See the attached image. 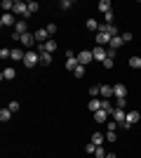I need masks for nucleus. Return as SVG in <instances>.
<instances>
[{
	"label": "nucleus",
	"mask_w": 141,
	"mask_h": 158,
	"mask_svg": "<svg viewBox=\"0 0 141 158\" xmlns=\"http://www.w3.org/2000/svg\"><path fill=\"white\" fill-rule=\"evenodd\" d=\"M106 158H118V156H115V153H108V156Z\"/></svg>",
	"instance_id": "nucleus-42"
},
{
	"label": "nucleus",
	"mask_w": 141,
	"mask_h": 158,
	"mask_svg": "<svg viewBox=\"0 0 141 158\" xmlns=\"http://www.w3.org/2000/svg\"><path fill=\"white\" fill-rule=\"evenodd\" d=\"M57 47H59V45H57V40H54V38H49V40L45 43V52H54Z\"/></svg>",
	"instance_id": "nucleus-22"
},
{
	"label": "nucleus",
	"mask_w": 141,
	"mask_h": 158,
	"mask_svg": "<svg viewBox=\"0 0 141 158\" xmlns=\"http://www.w3.org/2000/svg\"><path fill=\"white\" fill-rule=\"evenodd\" d=\"M111 116H113V120L115 123H125V118H127V111H125V109H113V113H111Z\"/></svg>",
	"instance_id": "nucleus-11"
},
{
	"label": "nucleus",
	"mask_w": 141,
	"mask_h": 158,
	"mask_svg": "<svg viewBox=\"0 0 141 158\" xmlns=\"http://www.w3.org/2000/svg\"><path fill=\"white\" fill-rule=\"evenodd\" d=\"M101 104H104V99H96V97H94V99H89L87 109H89V111H92V113H96V111H99V109H101Z\"/></svg>",
	"instance_id": "nucleus-15"
},
{
	"label": "nucleus",
	"mask_w": 141,
	"mask_h": 158,
	"mask_svg": "<svg viewBox=\"0 0 141 158\" xmlns=\"http://www.w3.org/2000/svg\"><path fill=\"white\" fill-rule=\"evenodd\" d=\"M106 142H118V135H115V130H108V132H106Z\"/></svg>",
	"instance_id": "nucleus-29"
},
{
	"label": "nucleus",
	"mask_w": 141,
	"mask_h": 158,
	"mask_svg": "<svg viewBox=\"0 0 141 158\" xmlns=\"http://www.w3.org/2000/svg\"><path fill=\"white\" fill-rule=\"evenodd\" d=\"M92 54H94V61L104 64V61H106V57H108V50H106V47H101V45H96V47L92 50Z\"/></svg>",
	"instance_id": "nucleus-4"
},
{
	"label": "nucleus",
	"mask_w": 141,
	"mask_h": 158,
	"mask_svg": "<svg viewBox=\"0 0 141 158\" xmlns=\"http://www.w3.org/2000/svg\"><path fill=\"white\" fill-rule=\"evenodd\" d=\"M78 61H80L82 66H85V64H89V61H94L92 50H80V52H78Z\"/></svg>",
	"instance_id": "nucleus-8"
},
{
	"label": "nucleus",
	"mask_w": 141,
	"mask_h": 158,
	"mask_svg": "<svg viewBox=\"0 0 141 158\" xmlns=\"http://www.w3.org/2000/svg\"><path fill=\"white\" fill-rule=\"evenodd\" d=\"M73 76H75V78H82V76H85V66H78V69H75V71H73Z\"/></svg>",
	"instance_id": "nucleus-32"
},
{
	"label": "nucleus",
	"mask_w": 141,
	"mask_h": 158,
	"mask_svg": "<svg viewBox=\"0 0 141 158\" xmlns=\"http://www.w3.org/2000/svg\"><path fill=\"white\" fill-rule=\"evenodd\" d=\"M0 78H2V80H14V78H17V69H14V66H7V69H2Z\"/></svg>",
	"instance_id": "nucleus-10"
},
{
	"label": "nucleus",
	"mask_w": 141,
	"mask_h": 158,
	"mask_svg": "<svg viewBox=\"0 0 141 158\" xmlns=\"http://www.w3.org/2000/svg\"><path fill=\"white\" fill-rule=\"evenodd\" d=\"M99 12H104V14L111 12V0H101L99 2Z\"/></svg>",
	"instance_id": "nucleus-21"
},
{
	"label": "nucleus",
	"mask_w": 141,
	"mask_h": 158,
	"mask_svg": "<svg viewBox=\"0 0 141 158\" xmlns=\"http://www.w3.org/2000/svg\"><path fill=\"white\" fill-rule=\"evenodd\" d=\"M113 64H115V59H113V57H106V61H104V66H106V69H113Z\"/></svg>",
	"instance_id": "nucleus-36"
},
{
	"label": "nucleus",
	"mask_w": 141,
	"mask_h": 158,
	"mask_svg": "<svg viewBox=\"0 0 141 158\" xmlns=\"http://www.w3.org/2000/svg\"><path fill=\"white\" fill-rule=\"evenodd\" d=\"M85 151H87V153H96V146H94V144H92V142H89V144H87V146H85Z\"/></svg>",
	"instance_id": "nucleus-39"
},
{
	"label": "nucleus",
	"mask_w": 141,
	"mask_h": 158,
	"mask_svg": "<svg viewBox=\"0 0 141 158\" xmlns=\"http://www.w3.org/2000/svg\"><path fill=\"white\" fill-rule=\"evenodd\" d=\"M10 118H12V111H10V109H2V111H0V120H2V123H7Z\"/></svg>",
	"instance_id": "nucleus-25"
},
{
	"label": "nucleus",
	"mask_w": 141,
	"mask_h": 158,
	"mask_svg": "<svg viewBox=\"0 0 141 158\" xmlns=\"http://www.w3.org/2000/svg\"><path fill=\"white\" fill-rule=\"evenodd\" d=\"M40 64V54L35 52V50H26V57H24V66L26 69H33V66Z\"/></svg>",
	"instance_id": "nucleus-2"
},
{
	"label": "nucleus",
	"mask_w": 141,
	"mask_h": 158,
	"mask_svg": "<svg viewBox=\"0 0 141 158\" xmlns=\"http://www.w3.org/2000/svg\"><path fill=\"white\" fill-rule=\"evenodd\" d=\"M0 59H12V50L2 47V50H0Z\"/></svg>",
	"instance_id": "nucleus-27"
},
{
	"label": "nucleus",
	"mask_w": 141,
	"mask_h": 158,
	"mask_svg": "<svg viewBox=\"0 0 141 158\" xmlns=\"http://www.w3.org/2000/svg\"><path fill=\"white\" fill-rule=\"evenodd\" d=\"M68 69V71H75L78 66H80V61H78V54L73 52V50H66V64H64Z\"/></svg>",
	"instance_id": "nucleus-3"
},
{
	"label": "nucleus",
	"mask_w": 141,
	"mask_h": 158,
	"mask_svg": "<svg viewBox=\"0 0 141 158\" xmlns=\"http://www.w3.org/2000/svg\"><path fill=\"white\" fill-rule=\"evenodd\" d=\"M113 97V85H101V99H111Z\"/></svg>",
	"instance_id": "nucleus-18"
},
{
	"label": "nucleus",
	"mask_w": 141,
	"mask_h": 158,
	"mask_svg": "<svg viewBox=\"0 0 141 158\" xmlns=\"http://www.w3.org/2000/svg\"><path fill=\"white\" fill-rule=\"evenodd\" d=\"M129 66L132 69H141V57H129Z\"/></svg>",
	"instance_id": "nucleus-26"
},
{
	"label": "nucleus",
	"mask_w": 141,
	"mask_h": 158,
	"mask_svg": "<svg viewBox=\"0 0 141 158\" xmlns=\"http://www.w3.org/2000/svg\"><path fill=\"white\" fill-rule=\"evenodd\" d=\"M59 7H61V10H68V7H73V0H61Z\"/></svg>",
	"instance_id": "nucleus-34"
},
{
	"label": "nucleus",
	"mask_w": 141,
	"mask_h": 158,
	"mask_svg": "<svg viewBox=\"0 0 141 158\" xmlns=\"http://www.w3.org/2000/svg\"><path fill=\"white\" fill-rule=\"evenodd\" d=\"M89 94H92V99L96 97V94H101V85H92L89 87Z\"/></svg>",
	"instance_id": "nucleus-31"
},
{
	"label": "nucleus",
	"mask_w": 141,
	"mask_h": 158,
	"mask_svg": "<svg viewBox=\"0 0 141 158\" xmlns=\"http://www.w3.org/2000/svg\"><path fill=\"white\" fill-rule=\"evenodd\" d=\"M108 116H111V113H108V111H104V109H99V111L94 113V120H96V123H108Z\"/></svg>",
	"instance_id": "nucleus-16"
},
{
	"label": "nucleus",
	"mask_w": 141,
	"mask_h": 158,
	"mask_svg": "<svg viewBox=\"0 0 141 158\" xmlns=\"http://www.w3.org/2000/svg\"><path fill=\"white\" fill-rule=\"evenodd\" d=\"M14 33H19V35L28 33V26H26V21H24V19H19L17 24H14Z\"/></svg>",
	"instance_id": "nucleus-17"
},
{
	"label": "nucleus",
	"mask_w": 141,
	"mask_h": 158,
	"mask_svg": "<svg viewBox=\"0 0 141 158\" xmlns=\"http://www.w3.org/2000/svg\"><path fill=\"white\" fill-rule=\"evenodd\" d=\"M99 26H101V24H99L96 19H87V28H89V31L96 33V31H99Z\"/></svg>",
	"instance_id": "nucleus-23"
},
{
	"label": "nucleus",
	"mask_w": 141,
	"mask_h": 158,
	"mask_svg": "<svg viewBox=\"0 0 141 158\" xmlns=\"http://www.w3.org/2000/svg\"><path fill=\"white\" fill-rule=\"evenodd\" d=\"M94 35H96V45H101V47H104V45H111V35H108L106 31H96Z\"/></svg>",
	"instance_id": "nucleus-9"
},
{
	"label": "nucleus",
	"mask_w": 141,
	"mask_h": 158,
	"mask_svg": "<svg viewBox=\"0 0 141 158\" xmlns=\"http://www.w3.org/2000/svg\"><path fill=\"white\" fill-rule=\"evenodd\" d=\"M115 109H127V99H115Z\"/></svg>",
	"instance_id": "nucleus-33"
},
{
	"label": "nucleus",
	"mask_w": 141,
	"mask_h": 158,
	"mask_svg": "<svg viewBox=\"0 0 141 158\" xmlns=\"http://www.w3.org/2000/svg\"><path fill=\"white\" fill-rule=\"evenodd\" d=\"M33 35H35V43H40V45H45L47 40H49V33H47V28H45V26H40L38 31L33 33Z\"/></svg>",
	"instance_id": "nucleus-6"
},
{
	"label": "nucleus",
	"mask_w": 141,
	"mask_h": 158,
	"mask_svg": "<svg viewBox=\"0 0 141 158\" xmlns=\"http://www.w3.org/2000/svg\"><path fill=\"white\" fill-rule=\"evenodd\" d=\"M28 10H31V14H33V12H38V10H40V5H38L35 0H28Z\"/></svg>",
	"instance_id": "nucleus-30"
},
{
	"label": "nucleus",
	"mask_w": 141,
	"mask_h": 158,
	"mask_svg": "<svg viewBox=\"0 0 141 158\" xmlns=\"http://www.w3.org/2000/svg\"><path fill=\"white\" fill-rule=\"evenodd\" d=\"M104 17H106V24H113V19H115L113 10H111V12H108V14H104Z\"/></svg>",
	"instance_id": "nucleus-38"
},
{
	"label": "nucleus",
	"mask_w": 141,
	"mask_h": 158,
	"mask_svg": "<svg viewBox=\"0 0 141 158\" xmlns=\"http://www.w3.org/2000/svg\"><path fill=\"white\" fill-rule=\"evenodd\" d=\"M47 33H49V35H54V33H57V28H59V26H57V24H47Z\"/></svg>",
	"instance_id": "nucleus-35"
},
{
	"label": "nucleus",
	"mask_w": 141,
	"mask_h": 158,
	"mask_svg": "<svg viewBox=\"0 0 141 158\" xmlns=\"http://www.w3.org/2000/svg\"><path fill=\"white\" fill-rule=\"evenodd\" d=\"M139 118H141V116H139V111H127V118H125V123H127V125L132 127L134 123H139Z\"/></svg>",
	"instance_id": "nucleus-13"
},
{
	"label": "nucleus",
	"mask_w": 141,
	"mask_h": 158,
	"mask_svg": "<svg viewBox=\"0 0 141 158\" xmlns=\"http://www.w3.org/2000/svg\"><path fill=\"white\" fill-rule=\"evenodd\" d=\"M122 43H125V40H122V35H115V38H111V45H108V47H111V50H118Z\"/></svg>",
	"instance_id": "nucleus-19"
},
{
	"label": "nucleus",
	"mask_w": 141,
	"mask_h": 158,
	"mask_svg": "<svg viewBox=\"0 0 141 158\" xmlns=\"http://www.w3.org/2000/svg\"><path fill=\"white\" fill-rule=\"evenodd\" d=\"M106 127H108V130H118V123H115V120H108Z\"/></svg>",
	"instance_id": "nucleus-40"
},
{
	"label": "nucleus",
	"mask_w": 141,
	"mask_h": 158,
	"mask_svg": "<svg viewBox=\"0 0 141 158\" xmlns=\"http://www.w3.org/2000/svg\"><path fill=\"white\" fill-rule=\"evenodd\" d=\"M2 12H14V0H2Z\"/></svg>",
	"instance_id": "nucleus-20"
},
{
	"label": "nucleus",
	"mask_w": 141,
	"mask_h": 158,
	"mask_svg": "<svg viewBox=\"0 0 141 158\" xmlns=\"http://www.w3.org/2000/svg\"><path fill=\"white\" fill-rule=\"evenodd\" d=\"M24 57H26V50H24V47H14L12 50V59L14 61H24Z\"/></svg>",
	"instance_id": "nucleus-14"
},
{
	"label": "nucleus",
	"mask_w": 141,
	"mask_h": 158,
	"mask_svg": "<svg viewBox=\"0 0 141 158\" xmlns=\"http://www.w3.org/2000/svg\"><path fill=\"white\" fill-rule=\"evenodd\" d=\"M17 21H19V19H17L12 12H2V17H0V26H14Z\"/></svg>",
	"instance_id": "nucleus-5"
},
{
	"label": "nucleus",
	"mask_w": 141,
	"mask_h": 158,
	"mask_svg": "<svg viewBox=\"0 0 141 158\" xmlns=\"http://www.w3.org/2000/svg\"><path fill=\"white\" fill-rule=\"evenodd\" d=\"M7 109H10V111H19V102H10V106H7Z\"/></svg>",
	"instance_id": "nucleus-37"
},
{
	"label": "nucleus",
	"mask_w": 141,
	"mask_h": 158,
	"mask_svg": "<svg viewBox=\"0 0 141 158\" xmlns=\"http://www.w3.org/2000/svg\"><path fill=\"white\" fill-rule=\"evenodd\" d=\"M40 64H52V52H40Z\"/></svg>",
	"instance_id": "nucleus-24"
},
{
	"label": "nucleus",
	"mask_w": 141,
	"mask_h": 158,
	"mask_svg": "<svg viewBox=\"0 0 141 158\" xmlns=\"http://www.w3.org/2000/svg\"><path fill=\"white\" fill-rule=\"evenodd\" d=\"M113 97L115 99H127V87L122 85V83H115L113 85Z\"/></svg>",
	"instance_id": "nucleus-7"
},
{
	"label": "nucleus",
	"mask_w": 141,
	"mask_h": 158,
	"mask_svg": "<svg viewBox=\"0 0 141 158\" xmlns=\"http://www.w3.org/2000/svg\"><path fill=\"white\" fill-rule=\"evenodd\" d=\"M94 156H96V158H106V156H108V151L104 149V146H96V153H94Z\"/></svg>",
	"instance_id": "nucleus-28"
},
{
	"label": "nucleus",
	"mask_w": 141,
	"mask_h": 158,
	"mask_svg": "<svg viewBox=\"0 0 141 158\" xmlns=\"http://www.w3.org/2000/svg\"><path fill=\"white\" fill-rule=\"evenodd\" d=\"M89 142H92L94 146H104V142H106V135H101V132H94L92 137H89Z\"/></svg>",
	"instance_id": "nucleus-12"
},
{
	"label": "nucleus",
	"mask_w": 141,
	"mask_h": 158,
	"mask_svg": "<svg viewBox=\"0 0 141 158\" xmlns=\"http://www.w3.org/2000/svg\"><path fill=\"white\" fill-rule=\"evenodd\" d=\"M122 40H125V43H129V40H132V33L125 31V33H122Z\"/></svg>",
	"instance_id": "nucleus-41"
},
{
	"label": "nucleus",
	"mask_w": 141,
	"mask_h": 158,
	"mask_svg": "<svg viewBox=\"0 0 141 158\" xmlns=\"http://www.w3.org/2000/svg\"><path fill=\"white\" fill-rule=\"evenodd\" d=\"M14 17H19V19H24L26 21L28 17H31V10H28V2H21V0H17V2H14Z\"/></svg>",
	"instance_id": "nucleus-1"
}]
</instances>
